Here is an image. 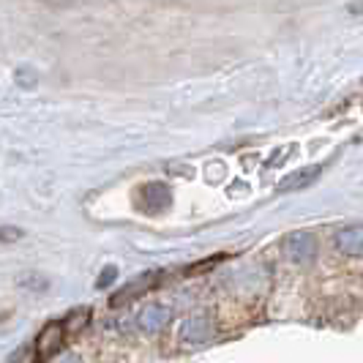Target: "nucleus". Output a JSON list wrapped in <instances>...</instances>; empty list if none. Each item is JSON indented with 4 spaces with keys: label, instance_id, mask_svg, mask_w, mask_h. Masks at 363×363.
Here are the masks:
<instances>
[{
    "label": "nucleus",
    "instance_id": "f03ea898",
    "mask_svg": "<svg viewBox=\"0 0 363 363\" xmlns=\"http://www.w3.org/2000/svg\"><path fill=\"white\" fill-rule=\"evenodd\" d=\"M159 281V273H143L140 279H134L131 284H126L123 290L115 292V298H112V306H123L128 301H134V298H140V295H145L153 284Z\"/></svg>",
    "mask_w": 363,
    "mask_h": 363
},
{
    "label": "nucleus",
    "instance_id": "20e7f679",
    "mask_svg": "<svg viewBox=\"0 0 363 363\" xmlns=\"http://www.w3.org/2000/svg\"><path fill=\"white\" fill-rule=\"evenodd\" d=\"M14 79H17L19 88H25V91H33L38 85V72L33 66H17V74H14Z\"/></svg>",
    "mask_w": 363,
    "mask_h": 363
},
{
    "label": "nucleus",
    "instance_id": "7ed1b4c3",
    "mask_svg": "<svg viewBox=\"0 0 363 363\" xmlns=\"http://www.w3.org/2000/svg\"><path fill=\"white\" fill-rule=\"evenodd\" d=\"M320 172H323V167L320 164H309V167H303V169H298V172H292L287 175L284 181L279 183V191H295V189H303V186H309L320 178Z\"/></svg>",
    "mask_w": 363,
    "mask_h": 363
},
{
    "label": "nucleus",
    "instance_id": "f257e3e1",
    "mask_svg": "<svg viewBox=\"0 0 363 363\" xmlns=\"http://www.w3.org/2000/svg\"><path fill=\"white\" fill-rule=\"evenodd\" d=\"M66 336H69V328H66V320H52L41 328V333L36 336V345H33V352H36L38 363L52 361L55 355L63 350L66 345Z\"/></svg>",
    "mask_w": 363,
    "mask_h": 363
},
{
    "label": "nucleus",
    "instance_id": "0eeeda50",
    "mask_svg": "<svg viewBox=\"0 0 363 363\" xmlns=\"http://www.w3.org/2000/svg\"><path fill=\"white\" fill-rule=\"evenodd\" d=\"M44 3H50V6H72L74 0H44Z\"/></svg>",
    "mask_w": 363,
    "mask_h": 363
},
{
    "label": "nucleus",
    "instance_id": "39448f33",
    "mask_svg": "<svg viewBox=\"0 0 363 363\" xmlns=\"http://www.w3.org/2000/svg\"><path fill=\"white\" fill-rule=\"evenodd\" d=\"M221 259H227V255L208 257V259H202V262H194V265H189V268H186V276H194V273H205V271H211V268H213V265H218Z\"/></svg>",
    "mask_w": 363,
    "mask_h": 363
},
{
    "label": "nucleus",
    "instance_id": "423d86ee",
    "mask_svg": "<svg viewBox=\"0 0 363 363\" xmlns=\"http://www.w3.org/2000/svg\"><path fill=\"white\" fill-rule=\"evenodd\" d=\"M347 11H350V14H355V17H363V0L350 3V6H347Z\"/></svg>",
    "mask_w": 363,
    "mask_h": 363
}]
</instances>
